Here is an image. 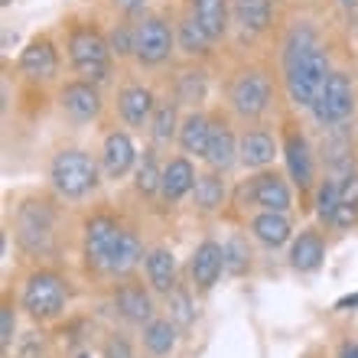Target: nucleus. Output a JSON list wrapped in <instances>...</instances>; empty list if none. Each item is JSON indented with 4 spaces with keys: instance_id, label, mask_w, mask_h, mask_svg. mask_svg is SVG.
<instances>
[{
    "instance_id": "f257e3e1",
    "label": "nucleus",
    "mask_w": 358,
    "mask_h": 358,
    "mask_svg": "<svg viewBox=\"0 0 358 358\" xmlns=\"http://www.w3.org/2000/svg\"><path fill=\"white\" fill-rule=\"evenodd\" d=\"M329 76V56H326L316 29L310 23H296L283 43V82H287L290 101L300 108H313Z\"/></svg>"
},
{
    "instance_id": "f03ea898",
    "label": "nucleus",
    "mask_w": 358,
    "mask_h": 358,
    "mask_svg": "<svg viewBox=\"0 0 358 358\" xmlns=\"http://www.w3.org/2000/svg\"><path fill=\"white\" fill-rule=\"evenodd\" d=\"M49 179L59 196L82 199L98 186V163L82 150H62L49 163Z\"/></svg>"
},
{
    "instance_id": "7ed1b4c3",
    "label": "nucleus",
    "mask_w": 358,
    "mask_h": 358,
    "mask_svg": "<svg viewBox=\"0 0 358 358\" xmlns=\"http://www.w3.org/2000/svg\"><path fill=\"white\" fill-rule=\"evenodd\" d=\"M69 59L85 82H104L111 76V46L92 27H76L69 33Z\"/></svg>"
},
{
    "instance_id": "20e7f679",
    "label": "nucleus",
    "mask_w": 358,
    "mask_h": 358,
    "mask_svg": "<svg viewBox=\"0 0 358 358\" xmlns=\"http://www.w3.org/2000/svg\"><path fill=\"white\" fill-rule=\"evenodd\" d=\"M56 231V212L46 199H29L17 208V241L29 255H46L52 248Z\"/></svg>"
},
{
    "instance_id": "39448f33",
    "label": "nucleus",
    "mask_w": 358,
    "mask_h": 358,
    "mask_svg": "<svg viewBox=\"0 0 358 358\" xmlns=\"http://www.w3.org/2000/svg\"><path fill=\"white\" fill-rule=\"evenodd\" d=\"M23 310L33 320H56L66 310V283L52 271L29 273L27 287H23Z\"/></svg>"
},
{
    "instance_id": "423d86ee",
    "label": "nucleus",
    "mask_w": 358,
    "mask_h": 358,
    "mask_svg": "<svg viewBox=\"0 0 358 358\" xmlns=\"http://www.w3.org/2000/svg\"><path fill=\"white\" fill-rule=\"evenodd\" d=\"M355 111V88H352V78L345 72H332L322 85L320 98L313 104V117L322 124V127H339L345 124Z\"/></svg>"
},
{
    "instance_id": "0eeeda50",
    "label": "nucleus",
    "mask_w": 358,
    "mask_h": 358,
    "mask_svg": "<svg viewBox=\"0 0 358 358\" xmlns=\"http://www.w3.org/2000/svg\"><path fill=\"white\" fill-rule=\"evenodd\" d=\"M173 52V29L163 17H143L137 23V49L134 56L141 59L143 66H160Z\"/></svg>"
},
{
    "instance_id": "6e6552de",
    "label": "nucleus",
    "mask_w": 358,
    "mask_h": 358,
    "mask_svg": "<svg viewBox=\"0 0 358 358\" xmlns=\"http://www.w3.org/2000/svg\"><path fill=\"white\" fill-rule=\"evenodd\" d=\"M231 104L241 117H261L271 108V82L264 72H241L231 82Z\"/></svg>"
},
{
    "instance_id": "1a4fd4ad",
    "label": "nucleus",
    "mask_w": 358,
    "mask_h": 358,
    "mask_svg": "<svg viewBox=\"0 0 358 358\" xmlns=\"http://www.w3.org/2000/svg\"><path fill=\"white\" fill-rule=\"evenodd\" d=\"M121 231L124 228L117 225L111 215L88 218V225H85V261L88 264L104 271V261H108V255H111V248L117 245Z\"/></svg>"
},
{
    "instance_id": "9d476101",
    "label": "nucleus",
    "mask_w": 358,
    "mask_h": 358,
    "mask_svg": "<svg viewBox=\"0 0 358 358\" xmlns=\"http://www.w3.org/2000/svg\"><path fill=\"white\" fill-rule=\"evenodd\" d=\"M225 271V248L218 245V241H202L196 248V255L189 261V273H192V280H196L199 290H212L218 283Z\"/></svg>"
},
{
    "instance_id": "9b49d317",
    "label": "nucleus",
    "mask_w": 358,
    "mask_h": 358,
    "mask_svg": "<svg viewBox=\"0 0 358 358\" xmlns=\"http://www.w3.org/2000/svg\"><path fill=\"white\" fill-rule=\"evenodd\" d=\"M62 108L72 121H92L101 114V92L94 88V82H69L62 88Z\"/></svg>"
},
{
    "instance_id": "f8f14e48",
    "label": "nucleus",
    "mask_w": 358,
    "mask_h": 358,
    "mask_svg": "<svg viewBox=\"0 0 358 358\" xmlns=\"http://www.w3.org/2000/svg\"><path fill=\"white\" fill-rule=\"evenodd\" d=\"M137 147L124 131H111L104 137V150H101V166L111 179H121L124 173H131V166L137 163Z\"/></svg>"
},
{
    "instance_id": "ddd939ff",
    "label": "nucleus",
    "mask_w": 358,
    "mask_h": 358,
    "mask_svg": "<svg viewBox=\"0 0 358 358\" xmlns=\"http://www.w3.org/2000/svg\"><path fill=\"white\" fill-rule=\"evenodd\" d=\"M114 306H117V313H121L127 322H134V326L153 322V300L141 283H121V287L114 290Z\"/></svg>"
},
{
    "instance_id": "4468645a",
    "label": "nucleus",
    "mask_w": 358,
    "mask_h": 358,
    "mask_svg": "<svg viewBox=\"0 0 358 358\" xmlns=\"http://www.w3.org/2000/svg\"><path fill=\"white\" fill-rule=\"evenodd\" d=\"M251 199H255V206H261L264 212H280L287 215V208H290V189L283 182L277 173H261V176L251 179Z\"/></svg>"
},
{
    "instance_id": "2eb2a0df",
    "label": "nucleus",
    "mask_w": 358,
    "mask_h": 358,
    "mask_svg": "<svg viewBox=\"0 0 358 358\" xmlns=\"http://www.w3.org/2000/svg\"><path fill=\"white\" fill-rule=\"evenodd\" d=\"M283 157H287V170H290L293 182L300 189H310L313 186V153H310L306 137L296 131L287 134V141H283Z\"/></svg>"
},
{
    "instance_id": "dca6fc26",
    "label": "nucleus",
    "mask_w": 358,
    "mask_h": 358,
    "mask_svg": "<svg viewBox=\"0 0 358 358\" xmlns=\"http://www.w3.org/2000/svg\"><path fill=\"white\" fill-rule=\"evenodd\" d=\"M59 69L56 46L49 39H33L23 52H20V72L29 78H52Z\"/></svg>"
},
{
    "instance_id": "f3484780",
    "label": "nucleus",
    "mask_w": 358,
    "mask_h": 358,
    "mask_svg": "<svg viewBox=\"0 0 358 358\" xmlns=\"http://www.w3.org/2000/svg\"><path fill=\"white\" fill-rule=\"evenodd\" d=\"M153 108H157L153 92L143 85H127L117 94V111H121V117L131 124V127H143V124L153 117Z\"/></svg>"
},
{
    "instance_id": "a211bd4d",
    "label": "nucleus",
    "mask_w": 358,
    "mask_h": 358,
    "mask_svg": "<svg viewBox=\"0 0 358 358\" xmlns=\"http://www.w3.org/2000/svg\"><path fill=\"white\" fill-rule=\"evenodd\" d=\"M189 7H192V20H196L212 39H222L228 33L231 0H189Z\"/></svg>"
},
{
    "instance_id": "6ab92c4d",
    "label": "nucleus",
    "mask_w": 358,
    "mask_h": 358,
    "mask_svg": "<svg viewBox=\"0 0 358 358\" xmlns=\"http://www.w3.org/2000/svg\"><path fill=\"white\" fill-rule=\"evenodd\" d=\"M196 170H192V163L186 157H176L163 166V186H160V196L166 202H179L182 196H189L192 189H196Z\"/></svg>"
},
{
    "instance_id": "aec40b11",
    "label": "nucleus",
    "mask_w": 358,
    "mask_h": 358,
    "mask_svg": "<svg viewBox=\"0 0 358 358\" xmlns=\"http://www.w3.org/2000/svg\"><path fill=\"white\" fill-rule=\"evenodd\" d=\"M212 127H215V124L208 121L202 111L186 114V121L179 124V147H182V153L206 157L208 143H212Z\"/></svg>"
},
{
    "instance_id": "412c9836",
    "label": "nucleus",
    "mask_w": 358,
    "mask_h": 358,
    "mask_svg": "<svg viewBox=\"0 0 358 358\" xmlns=\"http://www.w3.org/2000/svg\"><path fill=\"white\" fill-rule=\"evenodd\" d=\"M273 153H277V143L267 131H248L238 143V160L248 170H264L267 163H273Z\"/></svg>"
},
{
    "instance_id": "4be33fe9",
    "label": "nucleus",
    "mask_w": 358,
    "mask_h": 358,
    "mask_svg": "<svg viewBox=\"0 0 358 358\" xmlns=\"http://www.w3.org/2000/svg\"><path fill=\"white\" fill-rule=\"evenodd\" d=\"M231 17L245 33H264L273 20V0H231Z\"/></svg>"
},
{
    "instance_id": "5701e85b",
    "label": "nucleus",
    "mask_w": 358,
    "mask_h": 358,
    "mask_svg": "<svg viewBox=\"0 0 358 358\" xmlns=\"http://www.w3.org/2000/svg\"><path fill=\"white\" fill-rule=\"evenodd\" d=\"M143 267H147V280L157 293L176 290V257H173L170 248H153L147 261H143Z\"/></svg>"
},
{
    "instance_id": "b1692460",
    "label": "nucleus",
    "mask_w": 358,
    "mask_h": 358,
    "mask_svg": "<svg viewBox=\"0 0 358 358\" xmlns=\"http://www.w3.org/2000/svg\"><path fill=\"white\" fill-rule=\"evenodd\" d=\"M206 160H208V166H212L215 173H225V170L235 166L238 141H235V134H231L228 124H215V127H212V143H208Z\"/></svg>"
},
{
    "instance_id": "393cba45",
    "label": "nucleus",
    "mask_w": 358,
    "mask_h": 358,
    "mask_svg": "<svg viewBox=\"0 0 358 358\" xmlns=\"http://www.w3.org/2000/svg\"><path fill=\"white\" fill-rule=\"evenodd\" d=\"M322 255H326V248H322L320 231H300V238L290 248V264L293 271L310 273L322 264Z\"/></svg>"
},
{
    "instance_id": "a878e982",
    "label": "nucleus",
    "mask_w": 358,
    "mask_h": 358,
    "mask_svg": "<svg viewBox=\"0 0 358 358\" xmlns=\"http://www.w3.org/2000/svg\"><path fill=\"white\" fill-rule=\"evenodd\" d=\"M141 257H143V248H141V241H137V235H134V231H121L117 245L111 248V255L104 261V271L108 273H131L134 267L141 264Z\"/></svg>"
},
{
    "instance_id": "bb28decb",
    "label": "nucleus",
    "mask_w": 358,
    "mask_h": 358,
    "mask_svg": "<svg viewBox=\"0 0 358 358\" xmlns=\"http://www.w3.org/2000/svg\"><path fill=\"white\" fill-rule=\"evenodd\" d=\"M251 231H255V238L267 248H280L290 241V222H287V215H280V212H261V215L251 222Z\"/></svg>"
},
{
    "instance_id": "cd10ccee",
    "label": "nucleus",
    "mask_w": 358,
    "mask_h": 358,
    "mask_svg": "<svg viewBox=\"0 0 358 358\" xmlns=\"http://www.w3.org/2000/svg\"><path fill=\"white\" fill-rule=\"evenodd\" d=\"M134 186H137V192H141V196H157V192H160V186H163V166H160V157H157V150H153V147H147V150L137 157Z\"/></svg>"
},
{
    "instance_id": "c85d7f7f",
    "label": "nucleus",
    "mask_w": 358,
    "mask_h": 358,
    "mask_svg": "<svg viewBox=\"0 0 358 358\" xmlns=\"http://www.w3.org/2000/svg\"><path fill=\"white\" fill-rule=\"evenodd\" d=\"M143 345L150 355H170L176 349V326L170 320H153L143 326Z\"/></svg>"
},
{
    "instance_id": "c756f323",
    "label": "nucleus",
    "mask_w": 358,
    "mask_h": 358,
    "mask_svg": "<svg viewBox=\"0 0 358 358\" xmlns=\"http://www.w3.org/2000/svg\"><path fill=\"white\" fill-rule=\"evenodd\" d=\"M176 39H179V49L186 52V56H206L208 46L215 43V39L208 36L206 29L199 27L192 17L179 20V29H176Z\"/></svg>"
},
{
    "instance_id": "7c9ffc66",
    "label": "nucleus",
    "mask_w": 358,
    "mask_h": 358,
    "mask_svg": "<svg viewBox=\"0 0 358 358\" xmlns=\"http://www.w3.org/2000/svg\"><path fill=\"white\" fill-rule=\"evenodd\" d=\"M150 134L157 143H170L179 137V117H176V101H160L153 108L150 117Z\"/></svg>"
},
{
    "instance_id": "2f4dec72",
    "label": "nucleus",
    "mask_w": 358,
    "mask_h": 358,
    "mask_svg": "<svg viewBox=\"0 0 358 358\" xmlns=\"http://www.w3.org/2000/svg\"><path fill=\"white\" fill-rule=\"evenodd\" d=\"M196 206L202 208V212H212V208L222 206V199H225V182H222V176H218L215 170L212 173H202V176L196 179Z\"/></svg>"
},
{
    "instance_id": "473e14b6",
    "label": "nucleus",
    "mask_w": 358,
    "mask_h": 358,
    "mask_svg": "<svg viewBox=\"0 0 358 358\" xmlns=\"http://www.w3.org/2000/svg\"><path fill=\"white\" fill-rule=\"evenodd\" d=\"M166 313H170V322L176 329H189L192 320H196V310H192V303H189V293L186 290H173L166 293Z\"/></svg>"
},
{
    "instance_id": "72a5a7b5",
    "label": "nucleus",
    "mask_w": 358,
    "mask_h": 358,
    "mask_svg": "<svg viewBox=\"0 0 358 358\" xmlns=\"http://www.w3.org/2000/svg\"><path fill=\"white\" fill-rule=\"evenodd\" d=\"M176 98L179 101H186V104H196L206 98V72L202 69H189V72H182L176 82Z\"/></svg>"
},
{
    "instance_id": "f704fd0d",
    "label": "nucleus",
    "mask_w": 358,
    "mask_h": 358,
    "mask_svg": "<svg viewBox=\"0 0 358 358\" xmlns=\"http://www.w3.org/2000/svg\"><path fill=\"white\" fill-rule=\"evenodd\" d=\"M222 248H225V271L228 273H245L248 264H251V251H248V241H245V238L231 235Z\"/></svg>"
},
{
    "instance_id": "c9c22d12",
    "label": "nucleus",
    "mask_w": 358,
    "mask_h": 358,
    "mask_svg": "<svg viewBox=\"0 0 358 358\" xmlns=\"http://www.w3.org/2000/svg\"><path fill=\"white\" fill-rule=\"evenodd\" d=\"M336 212H339V182H329V179H326L320 186V192H316V215L332 225Z\"/></svg>"
},
{
    "instance_id": "e433bc0d",
    "label": "nucleus",
    "mask_w": 358,
    "mask_h": 358,
    "mask_svg": "<svg viewBox=\"0 0 358 358\" xmlns=\"http://www.w3.org/2000/svg\"><path fill=\"white\" fill-rule=\"evenodd\" d=\"M108 46H111L114 56H131L134 49H137V27H131V23L114 27L111 36H108Z\"/></svg>"
},
{
    "instance_id": "4c0bfd02",
    "label": "nucleus",
    "mask_w": 358,
    "mask_h": 358,
    "mask_svg": "<svg viewBox=\"0 0 358 358\" xmlns=\"http://www.w3.org/2000/svg\"><path fill=\"white\" fill-rule=\"evenodd\" d=\"M339 206L352 208L358 215V173H345V179L339 182Z\"/></svg>"
},
{
    "instance_id": "58836bf2",
    "label": "nucleus",
    "mask_w": 358,
    "mask_h": 358,
    "mask_svg": "<svg viewBox=\"0 0 358 358\" xmlns=\"http://www.w3.org/2000/svg\"><path fill=\"white\" fill-rule=\"evenodd\" d=\"M13 329H17V316H13V306L3 303V310H0V349L10 352L13 345Z\"/></svg>"
},
{
    "instance_id": "ea45409f",
    "label": "nucleus",
    "mask_w": 358,
    "mask_h": 358,
    "mask_svg": "<svg viewBox=\"0 0 358 358\" xmlns=\"http://www.w3.org/2000/svg\"><path fill=\"white\" fill-rule=\"evenodd\" d=\"M104 358H134L131 342L124 339V336H111V339L104 342Z\"/></svg>"
},
{
    "instance_id": "a19ab883",
    "label": "nucleus",
    "mask_w": 358,
    "mask_h": 358,
    "mask_svg": "<svg viewBox=\"0 0 358 358\" xmlns=\"http://www.w3.org/2000/svg\"><path fill=\"white\" fill-rule=\"evenodd\" d=\"M114 7L121 10V13H127V17H134V13L143 10V0H114Z\"/></svg>"
},
{
    "instance_id": "79ce46f5",
    "label": "nucleus",
    "mask_w": 358,
    "mask_h": 358,
    "mask_svg": "<svg viewBox=\"0 0 358 358\" xmlns=\"http://www.w3.org/2000/svg\"><path fill=\"white\" fill-rule=\"evenodd\" d=\"M336 3L342 7V13H345V17L358 23V0H336Z\"/></svg>"
},
{
    "instance_id": "37998d69",
    "label": "nucleus",
    "mask_w": 358,
    "mask_h": 358,
    "mask_svg": "<svg viewBox=\"0 0 358 358\" xmlns=\"http://www.w3.org/2000/svg\"><path fill=\"white\" fill-rule=\"evenodd\" d=\"M336 310H358V293H349V296L336 300Z\"/></svg>"
},
{
    "instance_id": "c03bdc74",
    "label": "nucleus",
    "mask_w": 358,
    "mask_h": 358,
    "mask_svg": "<svg viewBox=\"0 0 358 358\" xmlns=\"http://www.w3.org/2000/svg\"><path fill=\"white\" fill-rule=\"evenodd\" d=\"M339 358H358V342H342Z\"/></svg>"
},
{
    "instance_id": "a18cd8bd",
    "label": "nucleus",
    "mask_w": 358,
    "mask_h": 358,
    "mask_svg": "<svg viewBox=\"0 0 358 358\" xmlns=\"http://www.w3.org/2000/svg\"><path fill=\"white\" fill-rule=\"evenodd\" d=\"M10 3H13V0H0V7H10Z\"/></svg>"
},
{
    "instance_id": "49530a36",
    "label": "nucleus",
    "mask_w": 358,
    "mask_h": 358,
    "mask_svg": "<svg viewBox=\"0 0 358 358\" xmlns=\"http://www.w3.org/2000/svg\"><path fill=\"white\" fill-rule=\"evenodd\" d=\"M76 358H92V355H88V352H78V355Z\"/></svg>"
}]
</instances>
